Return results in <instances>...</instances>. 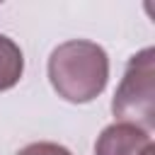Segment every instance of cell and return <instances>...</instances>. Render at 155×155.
I'll list each match as a JSON object with an SVG mask.
<instances>
[{"instance_id":"cell-2","label":"cell","mask_w":155,"mask_h":155,"mask_svg":"<svg viewBox=\"0 0 155 155\" xmlns=\"http://www.w3.org/2000/svg\"><path fill=\"white\" fill-rule=\"evenodd\" d=\"M111 111L119 124H131L145 133L155 126V51L143 48L131 56L126 73L114 92Z\"/></svg>"},{"instance_id":"cell-4","label":"cell","mask_w":155,"mask_h":155,"mask_svg":"<svg viewBox=\"0 0 155 155\" xmlns=\"http://www.w3.org/2000/svg\"><path fill=\"white\" fill-rule=\"evenodd\" d=\"M24 73V56L22 48L5 34H0V92L10 90L19 82Z\"/></svg>"},{"instance_id":"cell-5","label":"cell","mask_w":155,"mask_h":155,"mask_svg":"<svg viewBox=\"0 0 155 155\" xmlns=\"http://www.w3.org/2000/svg\"><path fill=\"white\" fill-rule=\"evenodd\" d=\"M17 155H73L68 148L58 145V143H48V140H39V143H29L24 145Z\"/></svg>"},{"instance_id":"cell-1","label":"cell","mask_w":155,"mask_h":155,"mask_svg":"<svg viewBox=\"0 0 155 155\" xmlns=\"http://www.w3.org/2000/svg\"><path fill=\"white\" fill-rule=\"evenodd\" d=\"M48 80L58 97L85 104L92 102L109 80V56L107 51L85 39H73L51 51L48 58Z\"/></svg>"},{"instance_id":"cell-3","label":"cell","mask_w":155,"mask_h":155,"mask_svg":"<svg viewBox=\"0 0 155 155\" xmlns=\"http://www.w3.org/2000/svg\"><path fill=\"white\" fill-rule=\"evenodd\" d=\"M94 155H155V148L150 133L116 121L99 133L94 143Z\"/></svg>"}]
</instances>
